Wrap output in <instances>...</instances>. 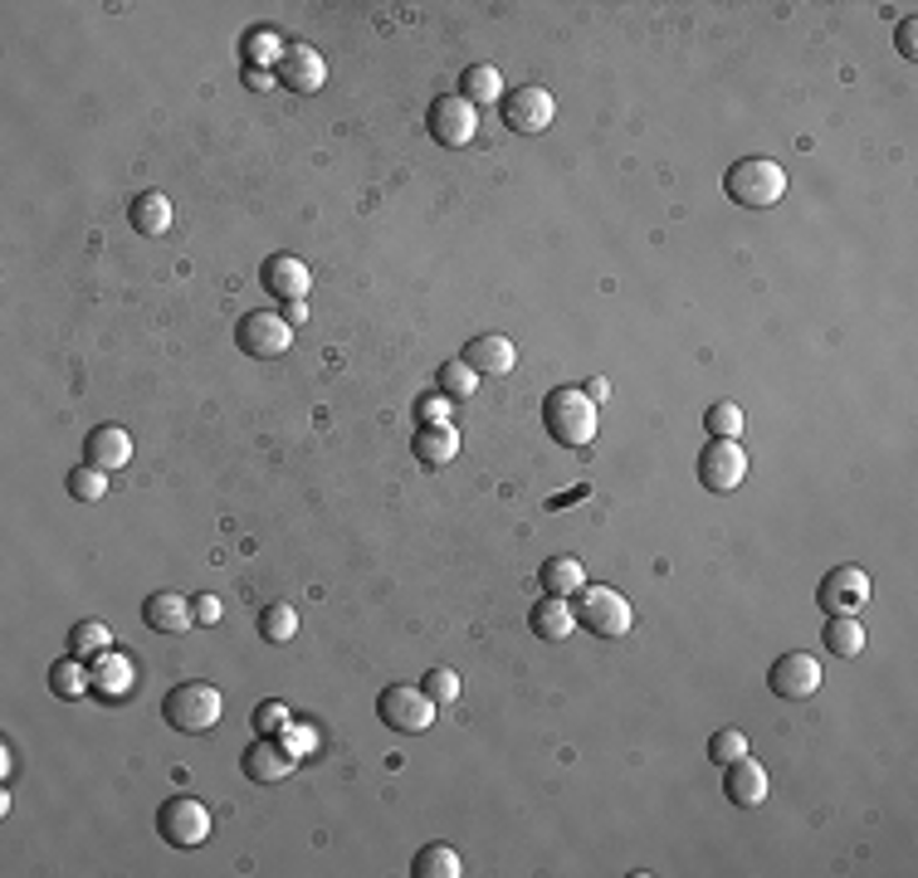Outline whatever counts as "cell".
I'll list each match as a JSON object with an SVG mask.
<instances>
[{"label": "cell", "instance_id": "1", "mask_svg": "<svg viewBox=\"0 0 918 878\" xmlns=\"http://www.w3.org/2000/svg\"><path fill=\"white\" fill-rule=\"evenodd\" d=\"M543 430L563 449H586L596 439V400L582 386H557L543 396Z\"/></svg>", "mask_w": 918, "mask_h": 878}, {"label": "cell", "instance_id": "2", "mask_svg": "<svg viewBox=\"0 0 918 878\" xmlns=\"http://www.w3.org/2000/svg\"><path fill=\"white\" fill-rule=\"evenodd\" d=\"M723 191H729V201L743 205V211H772V205L787 196V172L772 157H743V162H733L729 176H723Z\"/></svg>", "mask_w": 918, "mask_h": 878}, {"label": "cell", "instance_id": "3", "mask_svg": "<svg viewBox=\"0 0 918 878\" xmlns=\"http://www.w3.org/2000/svg\"><path fill=\"white\" fill-rule=\"evenodd\" d=\"M225 713V693L206 679H186L162 699V718L172 722L176 732H211Z\"/></svg>", "mask_w": 918, "mask_h": 878}, {"label": "cell", "instance_id": "4", "mask_svg": "<svg viewBox=\"0 0 918 878\" xmlns=\"http://www.w3.org/2000/svg\"><path fill=\"white\" fill-rule=\"evenodd\" d=\"M572 615H577V625L596 640H621V635H631V625H635L631 601L621 596L616 586H582L577 601H572Z\"/></svg>", "mask_w": 918, "mask_h": 878}, {"label": "cell", "instance_id": "5", "mask_svg": "<svg viewBox=\"0 0 918 878\" xmlns=\"http://www.w3.org/2000/svg\"><path fill=\"white\" fill-rule=\"evenodd\" d=\"M157 835L172 849H196L211 839V810L196 796H167L157 810Z\"/></svg>", "mask_w": 918, "mask_h": 878}, {"label": "cell", "instance_id": "6", "mask_svg": "<svg viewBox=\"0 0 918 878\" xmlns=\"http://www.w3.org/2000/svg\"><path fill=\"white\" fill-rule=\"evenodd\" d=\"M377 713L391 732H406V738H411V732H426L430 722H436V703H430V693L416 689V683H391V689H381Z\"/></svg>", "mask_w": 918, "mask_h": 878}, {"label": "cell", "instance_id": "7", "mask_svg": "<svg viewBox=\"0 0 918 878\" xmlns=\"http://www.w3.org/2000/svg\"><path fill=\"white\" fill-rule=\"evenodd\" d=\"M426 127H430V137L440 142V147H469L479 133V113H475V103L469 98H459V94H440L436 103H430V113H426Z\"/></svg>", "mask_w": 918, "mask_h": 878}, {"label": "cell", "instance_id": "8", "mask_svg": "<svg viewBox=\"0 0 918 878\" xmlns=\"http://www.w3.org/2000/svg\"><path fill=\"white\" fill-rule=\"evenodd\" d=\"M743 479H748V455L738 439H709V445L699 449V484H704L709 494H733Z\"/></svg>", "mask_w": 918, "mask_h": 878}, {"label": "cell", "instance_id": "9", "mask_svg": "<svg viewBox=\"0 0 918 878\" xmlns=\"http://www.w3.org/2000/svg\"><path fill=\"white\" fill-rule=\"evenodd\" d=\"M235 342H240V352L254 357V361H274V357L289 352L293 328L279 313H245L235 322Z\"/></svg>", "mask_w": 918, "mask_h": 878}, {"label": "cell", "instance_id": "10", "mask_svg": "<svg viewBox=\"0 0 918 878\" xmlns=\"http://www.w3.org/2000/svg\"><path fill=\"white\" fill-rule=\"evenodd\" d=\"M553 118H557V98L547 94L543 84H528V88L504 94V127H514V133L538 137V133L553 127Z\"/></svg>", "mask_w": 918, "mask_h": 878}, {"label": "cell", "instance_id": "11", "mask_svg": "<svg viewBox=\"0 0 918 878\" xmlns=\"http://www.w3.org/2000/svg\"><path fill=\"white\" fill-rule=\"evenodd\" d=\"M816 601H821L826 615H856L865 601H870V576L860 572V566H836V572H826L821 591H816Z\"/></svg>", "mask_w": 918, "mask_h": 878}, {"label": "cell", "instance_id": "12", "mask_svg": "<svg viewBox=\"0 0 918 878\" xmlns=\"http://www.w3.org/2000/svg\"><path fill=\"white\" fill-rule=\"evenodd\" d=\"M768 689L777 693V699H787V703H801V699H811L816 689H821V664H816L811 654H782L772 664V674H768Z\"/></svg>", "mask_w": 918, "mask_h": 878}, {"label": "cell", "instance_id": "13", "mask_svg": "<svg viewBox=\"0 0 918 878\" xmlns=\"http://www.w3.org/2000/svg\"><path fill=\"white\" fill-rule=\"evenodd\" d=\"M260 283H264V293H274V299L303 303L309 299V289H313V274H309V264H303L299 254H270V260L260 264Z\"/></svg>", "mask_w": 918, "mask_h": 878}, {"label": "cell", "instance_id": "14", "mask_svg": "<svg viewBox=\"0 0 918 878\" xmlns=\"http://www.w3.org/2000/svg\"><path fill=\"white\" fill-rule=\"evenodd\" d=\"M274 74H279V84L284 88H293V94H318V88L328 84V64L313 45H289Z\"/></svg>", "mask_w": 918, "mask_h": 878}, {"label": "cell", "instance_id": "15", "mask_svg": "<svg viewBox=\"0 0 918 878\" xmlns=\"http://www.w3.org/2000/svg\"><path fill=\"white\" fill-rule=\"evenodd\" d=\"M293 761L299 757H293L289 747H279L274 738H260L245 757H240V771H245V781H254V786H274V781L293 777Z\"/></svg>", "mask_w": 918, "mask_h": 878}, {"label": "cell", "instance_id": "16", "mask_svg": "<svg viewBox=\"0 0 918 878\" xmlns=\"http://www.w3.org/2000/svg\"><path fill=\"white\" fill-rule=\"evenodd\" d=\"M143 620L157 635H186V630L196 625V605H191L182 591H157V596H147Z\"/></svg>", "mask_w": 918, "mask_h": 878}, {"label": "cell", "instance_id": "17", "mask_svg": "<svg viewBox=\"0 0 918 878\" xmlns=\"http://www.w3.org/2000/svg\"><path fill=\"white\" fill-rule=\"evenodd\" d=\"M459 361H465V367H475L479 377H508V371L518 367V352H514V342H508V338H499V332H484V338L465 342Z\"/></svg>", "mask_w": 918, "mask_h": 878}, {"label": "cell", "instance_id": "18", "mask_svg": "<svg viewBox=\"0 0 918 878\" xmlns=\"http://www.w3.org/2000/svg\"><path fill=\"white\" fill-rule=\"evenodd\" d=\"M84 455H88L94 469H104V474L127 469V464H133V435H127L123 425H98V430L84 439Z\"/></svg>", "mask_w": 918, "mask_h": 878}, {"label": "cell", "instance_id": "19", "mask_svg": "<svg viewBox=\"0 0 918 878\" xmlns=\"http://www.w3.org/2000/svg\"><path fill=\"white\" fill-rule=\"evenodd\" d=\"M723 771H729V777H723V791H729L733 806L752 810V806H762V800H768V771H762L752 757H738Z\"/></svg>", "mask_w": 918, "mask_h": 878}, {"label": "cell", "instance_id": "20", "mask_svg": "<svg viewBox=\"0 0 918 878\" xmlns=\"http://www.w3.org/2000/svg\"><path fill=\"white\" fill-rule=\"evenodd\" d=\"M528 625H533V635L547 640V644H563L572 630H577V615H572V601L563 596H547L533 605V615H528Z\"/></svg>", "mask_w": 918, "mask_h": 878}, {"label": "cell", "instance_id": "21", "mask_svg": "<svg viewBox=\"0 0 918 878\" xmlns=\"http://www.w3.org/2000/svg\"><path fill=\"white\" fill-rule=\"evenodd\" d=\"M127 220H133L137 235L157 240V235H167L172 230V201L162 196V191H143V196L127 205Z\"/></svg>", "mask_w": 918, "mask_h": 878}, {"label": "cell", "instance_id": "22", "mask_svg": "<svg viewBox=\"0 0 918 878\" xmlns=\"http://www.w3.org/2000/svg\"><path fill=\"white\" fill-rule=\"evenodd\" d=\"M538 586H543V596H577V591L586 586V576H582V562L577 557H547L543 562V572H538Z\"/></svg>", "mask_w": 918, "mask_h": 878}, {"label": "cell", "instance_id": "23", "mask_svg": "<svg viewBox=\"0 0 918 878\" xmlns=\"http://www.w3.org/2000/svg\"><path fill=\"white\" fill-rule=\"evenodd\" d=\"M411 449H416L420 464H450L459 455V435L450 430V425H420Z\"/></svg>", "mask_w": 918, "mask_h": 878}, {"label": "cell", "instance_id": "24", "mask_svg": "<svg viewBox=\"0 0 918 878\" xmlns=\"http://www.w3.org/2000/svg\"><path fill=\"white\" fill-rule=\"evenodd\" d=\"M49 689H55V699H84V689H94V674L84 669L79 654H64L49 669Z\"/></svg>", "mask_w": 918, "mask_h": 878}, {"label": "cell", "instance_id": "25", "mask_svg": "<svg viewBox=\"0 0 918 878\" xmlns=\"http://www.w3.org/2000/svg\"><path fill=\"white\" fill-rule=\"evenodd\" d=\"M94 689L104 693V699H123L127 689H133V664H127L123 654H98V664H94Z\"/></svg>", "mask_w": 918, "mask_h": 878}, {"label": "cell", "instance_id": "26", "mask_svg": "<svg viewBox=\"0 0 918 878\" xmlns=\"http://www.w3.org/2000/svg\"><path fill=\"white\" fill-rule=\"evenodd\" d=\"M499 88H504V79L494 64H469V69L459 74V98H469L475 108L479 103H499Z\"/></svg>", "mask_w": 918, "mask_h": 878}, {"label": "cell", "instance_id": "27", "mask_svg": "<svg viewBox=\"0 0 918 878\" xmlns=\"http://www.w3.org/2000/svg\"><path fill=\"white\" fill-rule=\"evenodd\" d=\"M411 874L416 878H459L465 874V864H459V855L450 845H426V849H416Z\"/></svg>", "mask_w": 918, "mask_h": 878}, {"label": "cell", "instance_id": "28", "mask_svg": "<svg viewBox=\"0 0 918 878\" xmlns=\"http://www.w3.org/2000/svg\"><path fill=\"white\" fill-rule=\"evenodd\" d=\"M826 650H831L836 658H856L865 650V630L856 615H831V625H826Z\"/></svg>", "mask_w": 918, "mask_h": 878}, {"label": "cell", "instance_id": "29", "mask_svg": "<svg viewBox=\"0 0 918 878\" xmlns=\"http://www.w3.org/2000/svg\"><path fill=\"white\" fill-rule=\"evenodd\" d=\"M260 635L270 644H289L293 635H299V611H293L289 601H274L260 611Z\"/></svg>", "mask_w": 918, "mask_h": 878}, {"label": "cell", "instance_id": "30", "mask_svg": "<svg viewBox=\"0 0 918 878\" xmlns=\"http://www.w3.org/2000/svg\"><path fill=\"white\" fill-rule=\"evenodd\" d=\"M113 650V630L104 625V620H79L69 635V654L79 658H94V654H108Z\"/></svg>", "mask_w": 918, "mask_h": 878}, {"label": "cell", "instance_id": "31", "mask_svg": "<svg viewBox=\"0 0 918 878\" xmlns=\"http://www.w3.org/2000/svg\"><path fill=\"white\" fill-rule=\"evenodd\" d=\"M284 49H289V45L279 40L274 30H250V35H245V64H250V69H270V64L279 69Z\"/></svg>", "mask_w": 918, "mask_h": 878}, {"label": "cell", "instance_id": "32", "mask_svg": "<svg viewBox=\"0 0 918 878\" xmlns=\"http://www.w3.org/2000/svg\"><path fill=\"white\" fill-rule=\"evenodd\" d=\"M64 488H69L79 503H98L108 494V474L94 469V464H79V469H69V479H64Z\"/></svg>", "mask_w": 918, "mask_h": 878}, {"label": "cell", "instance_id": "33", "mask_svg": "<svg viewBox=\"0 0 918 878\" xmlns=\"http://www.w3.org/2000/svg\"><path fill=\"white\" fill-rule=\"evenodd\" d=\"M475 386H479V371L475 367H465V361H445L440 367V396H450V400H469L475 396Z\"/></svg>", "mask_w": 918, "mask_h": 878}, {"label": "cell", "instance_id": "34", "mask_svg": "<svg viewBox=\"0 0 918 878\" xmlns=\"http://www.w3.org/2000/svg\"><path fill=\"white\" fill-rule=\"evenodd\" d=\"M704 425H709L713 439H738V435H743V410H738L733 400H713Z\"/></svg>", "mask_w": 918, "mask_h": 878}, {"label": "cell", "instance_id": "35", "mask_svg": "<svg viewBox=\"0 0 918 878\" xmlns=\"http://www.w3.org/2000/svg\"><path fill=\"white\" fill-rule=\"evenodd\" d=\"M709 757L719 761V767H729V761H738V757H748V738L738 728H723V732H713L709 738Z\"/></svg>", "mask_w": 918, "mask_h": 878}, {"label": "cell", "instance_id": "36", "mask_svg": "<svg viewBox=\"0 0 918 878\" xmlns=\"http://www.w3.org/2000/svg\"><path fill=\"white\" fill-rule=\"evenodd\" d=\"M426 693H430V703H436V708H445V703H455L459 699V674H455V669H430V674H426Z\"/></svg>", "mask_w": 918, "mask_h": 878}, {"label": "cell", "instance_id": "37", "mask_svg": "<svg viewBox=\"0 0 918 878\" xmlns=\"http://www.w3.org/2000/svg\"><path fill=\"white\" fill-rule=\"evenodd\" d=\"M254 732H260V738L289 732V708L284 703H260V708H254Z\"/></svg>", "mask_w": 918, "mask_h": 878}, {"label": "cell", "instance_id": "38", "mask_svg": "<svg viewBox=\"0 0 918 878\" xmlns=\"http://www.w3.org/2000/svg\"><path fill=\"white\" fill-rule=\"evenodd\" d=\"M450 406H455L450 396H426L416 406V416H420V425H450Z\"/></svg>", "mask_w": 918, "mask_h": 878}, {"label": "cell", "instance_id": "39", "mask_svg": "<svg viewBox=\"0 0 918 878\" xmlns=\"http://www.w3.org/2000/svg\"><path fill=\"white\" fill-rule=\"evenodd\" d=\"M895 45H899V55H904V59H918V20H914V16H904V20H899Z\"/></svg>", "mask_w": 918, "mask_h": 878}, {"label": "cell", "instance_id": "40", "mask_svg": "<svg viewBox=\"0 0 918 878\" xmlns=\"http://www.w3.org/2000/svg\"><path fill=\"white\" fill-rule=\"evenodd\" d=\"M245 84L260 88V94H270V88L279 84V74H274V69H250V64H245Z\"/></svg>", "mask_w": 918, "mask_h": 878}, {"label": "cell", "instance_id": "41", "mask_svg": "<svg viewBox=\"0 0 918 878\" xmlns=\"http://www.w3.org/2000/svg\"><path fill=\"white\" fill-rule=\"evenodd\" d=\"M191 605H196V620H201V625H215V620H221V601H215V596H196Z\"/></svg>", "mask_w": 918, "mask_h": 878}, {"label": "cell", "instance_id": "42", "mask_svg": "<svg viewBox=\"0 0 918 878\" xmlns=\"http://www.w3.org/2000/svg\"><path fill=\"white\" fill-rule=\"evenodd\" d=\"M284 322H289V328H293V322H309V303H289V308H284Z\"/></svg>", "mask_w": 918, "mask_h": 878}, {"label": "cell", "instance_id": "43", "mask_svg": "<svg viewBox=\"0 0 918 878\" xmlns=\"http://www.w3.org/2000/svg\"><path fill=\"white\" fill-rule=\"evenodd\" d=\"M582 391H586V400H606V391H611V386H606V381H586Z\"/></svg>", "mask_w": 918, "mask_h": 878}, {"label": "cell", "instance_id": "44", "mask_svg": "<svg viewBox=\"0 0 918 878\" xmlns=\"http://www.w3.org/2000/svg\"><path fill=\"white\" fill-rule=\"evenodd\" d=\"M313 742V732H303V728H289V747H309Z\"/></svg>", "mask_w": 918, "mask_h": 878}]
</instances>
